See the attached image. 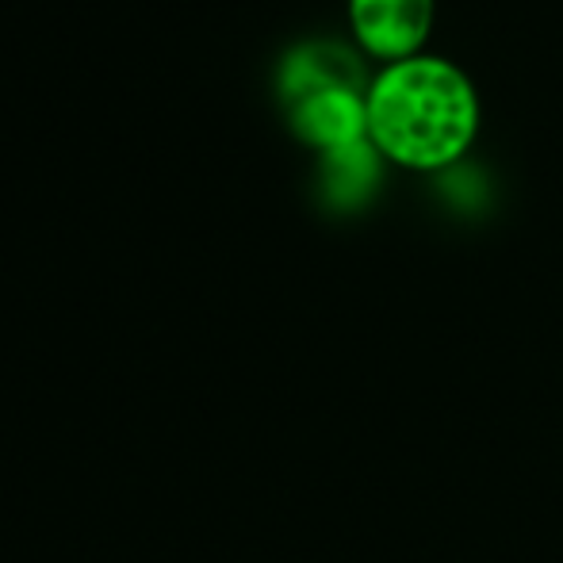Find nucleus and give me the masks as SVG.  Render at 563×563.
<instances>
[{"label":"nucleus","instance_id":"obj_1","mask_svg":"<svg viewBox=\"0 0 563 563\" xmlns=\"http://www.w3.org/2000/svg\"><path fill=\"white\" fill-rule=\"evenodd\" d=\"M368 142L384 162L438 173L472 150L479 134V92L472 77L441 54L387 62L364 92Z\"/></svg>","mask_w":563,"mask_h":563},{"label":"nucleus","instance_id":"obj_2","mask_svg":"<svg viewBox=\"0 0 563 563\" xmlns=\"http://www.w3.org/2000/svg\"><path fill=\"white\" fill-rule=\"evenodd\" d=\"M438 0H349V27L361 54L379 66L426 54Z\"/></svg>","mask_w":563,"mask_h":563},{"label":"nucleus","instance_id":"obj_3","mask_svg":"<svg viewBox=\"0 0 563 563\" xmlns=\"http://www.w3.org/2000/svg\"><path fill=\"white\" fill-rule=\"evenodd\" d=\"M368 89H322L311 97H299L288 104V123L303 146L314 154H334V150L356 146L368 139Z\"/></svg>","mask_w":563,"mask_h":563},{"label":"nucleus","instance_id":"obj_4","mask_svg":"<svg viewBox=\"0 0 563 563\" xmlns=\"http://www.w3.org/2000/svg\"><path fill=\"white\" fill-rule=\"evenodd\" d=\"M372 77L364 74V62L353 46L334 43V38H314L296 51L284 54L280 62V92L284 104L299 97H311L322 89H368Z\"/></svg>","mask_w":563,"mask_h":563},{"label":"nucleus","instance_id":"obj_5","mask_svg":"<svg viewBox=\"0 0 563 563\" xmlns=\"http://www.w3.org/2000/svg\"><path fill=\"white\" fill-rule=\"evenodd\" d=\"M379 150L368 139L322 154V192L334 208H361L379 185Z\"/></svg>","mask_w":563,"mask_h":563}]
</instances>
